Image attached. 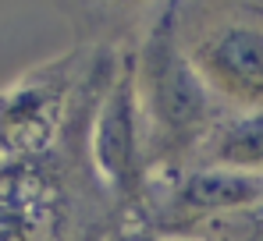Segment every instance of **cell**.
I'll list each match as a JSON object with an SVG mask.
<instances>
[{"label": "cell", "mask_w": 263, "mask_h": 241, "mask_svg": "<svg viewBox=\"0 0 263 241\" xmlns=\"http://www.w3.org/2000/svg\"><path fill=\"white\" fill-rule=\"evenodd\" d=\"M203 149L210 156V167L263 174V110H249V114H235V117L220 120Z\"/></svg>", "instance_id": "obj_6"}, {"label": "cell", "mask_w": 263, "mask_h": 241, "mask_svg": "<svg viewBox=\"0 0 263 241\" xmlns=\"http://www.w3.org/2000/svg\"><path fill=\"white\" fill-rule=\"evenodd\" d=\"M57 107L61 92L43 71L0 92V156L36 153L53 135Z\"/></svg>", "instance_id": "obj_4"}, {"label": "cell", "mask_w": 263, "mask_h": 241, "mask_svg": "<svg viewBox=\"0 0 263 241\" xmlns=\"http://www.w3.org/2000/svg\"><path fill=\"white\" fill-rule=\"evenodd\" d=\"M135 92L146 120V149L153 163H175L217 131V99L203 85L189 50L178 39L175 11H164L139 50Z\"/></svg>", "instance_id": "obj_1"}, {"label": "cell", "mask_w": 263, "mask_h": 241, "mask_svg": "<svg viewBox=\"0 0 263 241\" xmlns=\"http://www.w3.org/2000/svg\"><path fill=\"white\" fill-rule=\"evenodd\" d=\"M175 206L192 216L228 220L263 206V174L231 167H196L175 185Z\"/></svg>", "instance_id": "obj_5"}, {"label": "cell", "mask_w": 263, "mask_h": 241, "mask_svg": "<svg viewBox=\"0 0 263 241\" xmlns=\"http://www.w3.org/2000/svg\"><path fill=\"white\" fill-rule=\"evenodd\" d=\"M171 241H199V238H171Z\"/></svg>", "instance_id": "obj_7"}, {"label": "cell", "mask_w": 263, "mask_h": 241, "mask_svg": "<svg viewBox=\"0 0 263 241\" xmlns=\"http://www.w3.org/2000/svg\"><path fill=\"white\" fill-rule=\"evenodd\" d=\"M189 57L210 96L235 114L263 110V25L246 18L210 22L189 39Z\"/></svg>", "instance_id": "obj_2"}, {"label": "cell", "mask_w": 263, "mask_h": 241, "mask_svg": "<svg viewBox=\"0 0 263 241\" xmlns=\"http://www.w3.org/2000/svg\"><path fill=\"white\" fill-rule=\"evenodd\" d=\"M92 163L100 177L118 188V192H135L139 181L146 177V120L135 92V68H125L110 92L103 96L96 120H92Z\"/></svg>", "instance_id": "obj_3"}]
</instances>
